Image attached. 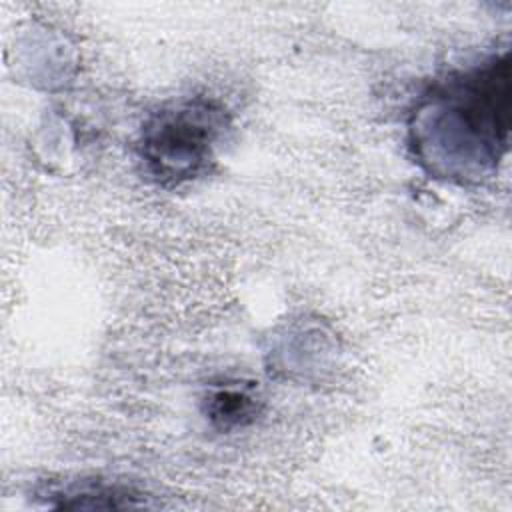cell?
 <instances>
[{
  "mask_svg": "<svg viewBox=\"0 0 512 512\" xmlns=\"http://www.w3.org/2000/svg\"><path fill=\"white\" fill-rule=\"evenodd\" d=\"M512 118L510 50L436 76L414 100L406 142L434 180L480 186L508 154Z\"/></svg>",
  "mask_w": 512,
  "mask_h": 512,
  "instance_id": "1",
  "label": "cell"
},
{
  "mask_svg": "<svg viewBox=\"0 0 512 512\" xmlns=\"http://www.w3.org/2000/svg\"><path fill=\"white\" fill-rule=\"evenodd\" d=\"M260 404L252 386L226 382L210 388L204 396V416L214 428L228 432L252 424L260 414Z\"/></svg>",
  "mask_w": 512,
  "mask_h": 512,
  "instance_id": "4",
  "label": "cell"
},
{
  "mask_svg": "<svg viewBox=\"0 0 512 512\" xmlns=\"http://www.w3.org/2000/svg\"><path fill=\"white\" fill-rule=\"evenodd\" d=\"M56 508H138L146 506V498L136 488L122 482H106L100 478H80L54 486L46 492Z\"/></svg>",
  "mask_w": 512,
  "mask_h": 512,
  "instance_id": "3",
  "label": "cell"
},
{
  "mask_svg": "<svg viewBox=\"0 0 512 512\" xmlns=\"http://www.w3.org/2000/svg\"><path fill=\"white\" fill-rule=\"evenodd\" d=\"M230 130L228 108L210 96L162 104L142 122L134 154L144 178L160 188H178L206 172Z\"/></svg>",
  "mask_w": 512,
  "mask_h": 512,
  "instance_id": "2",
  "label": "cell"
}]
</instances>
